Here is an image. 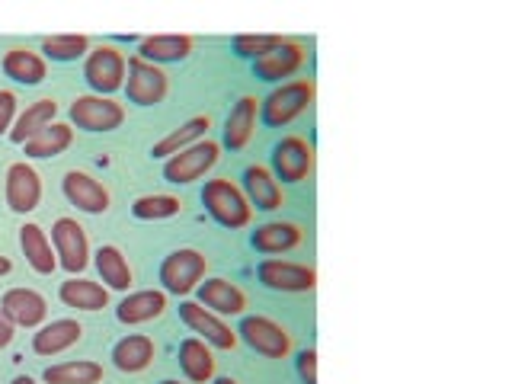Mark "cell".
<instances>
[{
  "label": "cell",
  "mask_w": 512,
  "mask_h": 384,
  "mask_svg": "<svg viewBox=\"0 0 512 384\" xmlns=\"http://www.w3.org/2000/svg\"><path fill=\"white\" fill-rule=\"evenodd\" d=\"M314 170V148L298 135H288L272 151V176L282 183H301Z\"/></svg>",
  "instance_id": "obj_9"
},
{
  "label": "cell",
  "mask_w": 512,
  "mask_h": 384,
  "mask_svg": "<svg viewBox=\"0 0 512 384\" xmlns=\"http://www.w3.org/2000/svg\"><path fill=\"white\" fill-rule=\"evenodd\" d=\"M244 186H247L250 208L256 205L260 212H276V208H282V183L266 167H260V164L247 167L244 170Z\"/></svg>",
  "instance_id": "obj_18"
},
{
  "label": "cell",
  "mask_w": 512,
  "mask_h": 384,
  "mask_svg": "<svg viewBox=\"0 0 512 384\" xmlns=\"http://www.w3.org/2000/svg\"><path fill=\"white\" fill-rule=\"evenodd\" d=\"M180 368H183V375L189 381H196V384H208L215 378V356H212V349H208L205 340H199V336H189V340L180 343Z\"/></svg>",
  "instance_id": "obj_23"
},
{
  "label": "cell",
  "mask_w": 512,
  "mask_h": 384,
  "mask_svg": "<svg viewBox=\"0 0 512 384\" xmlns=\"http://www.w3.org/2000/svg\"><path fill=\"white\" fill-rule=\"evenodd\" d=\"M199 304L212 311V314H218V317H234V314H244L247 295L240 292L234 282L215 276V279L199 282Z\"/></svg>",
  "instance_id": "obj_15"
},
{
  "label": "cell",
  "mask_w": 512,
  "mask_h": 384,
  "mask_svg": "<svg viewBox=\"0 0 512 384\" xmlns=\"http://www.w3.org/2000/svg\"><path fill=\"white\" fill-rule=\"evenodd\" d=\"M13 116H16V93L0 90V135H10Z\"/></svg>",
  "instance_id": "obj_37"
},
{
  "label": "cell",
  "mask_w": 512,
  "mask_h": 384,
  "mask_svg": "<svg viewBox=\"0 0 512 384\" xmlns=\"http://www.w3.org/2000/svg\"><path fill=\"white\" fill-rule=\"evenodd\" d=\"M61 301L64 308H74V311H103L109 304V292L100 282H90V279H68L61 282Z\"/></svg>",
  "instance_id": "obj_26"
},
{
  "label": "cell",
  "mask_w": 512,
  "mask_h": 384,
  "mask_svg": "<svg viewBox=\"0 0 512 384\" xmlns=\"http://www.w3.org/2000/svg\"><path fill=\"white\" fill-rule=\"evenodd\" d=\"M71 122L84 132H116V128L125 122V109L122 103L109 100V96H77L71 103Z\"/></svg>",
  "instance_id": "obj_6"
},
{
  "label": "cell",
  "mask_w": 512,
  "mask_h": 384,
  "mask_svg": "<svg viewBox=\"0 0 512 384\" xmlns=\"http://www.w3.org/2000/svg\"><path fill=\"white\" fill-rule=\"evenodd\" d=\"M180 317H183V324L192 333H199V340H205L208 346H218V349H234L237 346V333L224 324L218 314L202 308L199 301H183L180 304Z\"/></svg>",
  "instance_id": "obj_11"
},
{
  "label": "cell",
  "mask_w": 512,
  "mask_h": 384,
  "mask_svg": "<svg viewBox=\"0 0 512 384\" xmlns=\"http://www.w3.org/2000/svg\"><path fill=\"white\" fill-rule=\"evenodd\" d=\"M202 205L218 224H224V228H231V231L247 228L250 218H253V208H250L247 196L231 180H224V176H221V180H208L205 183Z\"/></svg>",
  "instance_id": "obj_1"
},
{
  "label": "cell",
  "mask_w": 512,
  "mask_h": 384,
  "mask_svg": "<svg viewBox=\"0 0 512 384\" xmlns=\"http://www.w3.org/2000/svg\"><path fill=\"white\" fill-rule=\"evenodd\" d=\"M208 260L199 250H173L164 263H160V282L170 295H189L192 288H199V282L205 279Z\"/></svg>",
  "instance_id": "obj_4"
},
{
  "label": "cell",
  "mask_w": 512,
  "mask_h": 384,
  "mask_svg": "<svg viewBox=\"0 0 512 384\" xmlns=\"http://www.w3.org/2000/svg\"><path fill=\"white\" fill-rule=\"evenodd\" d=\"M256 276L272 292H311L317 285V272L311 266H298L285 260H263L256 266Z\"/></svg>",
  "instance_id": "obj_13"
},
{
  "label": "cell",
  "mask_w": 512,
  "mask_h": 384,
  "mask_svg": "<svg viewBox=\"0 0 512 384\" xmlns=\"http://www.w3.org/2000/svg\"><path fill=\"white\" fill-rule=\"evenodd\" d=\"M301 64H304V48L298 42L282 39L266 58L253 61V71L260 80H282V77H292Z\"/></svg>",
  "instance_id": "obj_17"
},
{
  "label": "cell",
  "mask_w": 512,
  "mask_h": 384,
  "mask_svg": "<svg viewBox=\"0 0 512 384\" xmlns=\"http://www.w3.org/2000/svg\"><path fill=\"white\" fill-rule=\"evenodd\" d=\"M71 141H74V128L64 122H52L23 144V154L26 157H58L71 148Z\"/></svg>",
  "instance_id": "obj_28"
},
{
  "label": "cell",
  "mask_w": 512,
  "mask_h": 384,
  "mask_svg": "<svg viewBox=\"0 0 512 384\" xmlns=\"http://www.w3.org/2000/svg\"><path fill=\"white\" fill-rule=\"evenodd\" d=\"M48 384H100L103 381V365L90 362V359H77V362H61L45 368L42 375Z\"/></svg>",
  "instance_id": "obj_33"
},
{
  "label": "cell",
  "mask_w": 512,
  "mask_h": 384,
  "mask_svg": "<svg viewBox=\"0 0 512 384\" xmlns=\"http://www.w3.org/2000/svg\"><path fill=\"white\" fill-rule=\"evenodd\" d=\"M13 269V263H10V256H4L0 253V276H7V272Z\"/></svg>",
  "instance_id": "obj_40"
},
{
  "label": "cell",
  "mask_w": 512,
  "mask_h": 384,
  "mask_svg": "<svg viewBox=\"0 0 512 384\" xmlns=\"http://www.w3.org/2000/svg\"><path fill=\"white\" fill-rule=\"evenodd\" d=\"M80 336H84V327H80L77 320H52V324H45L32 336V349H36L39 356H58V352L80 343Z\"/></svg>",
  "instance_id": "obj_21"
},
{
  "label": "cell",
  "mask_w": 512,
  "mask_h": 384,
  "mask_svg": "<svg viewBox=\"0 0 512 384\" xmlns=\"http://www.w3.org/2000/svg\"><path fill=\"white\" fill-rule=\"evenodd\" d=\"M237 333L244 336V343L253 352H260L266 359H285L292 352V333L282 324H276L272 317H244Z\"/></svg>",
  "instance_id": "obj_8"
},
{
  "label": "cell",
  "mask_w": 512,
  "mask_h": 384,
  "mask_svg": "<svg viewBox=\"0 0 512 384\" xmlns=\"http://www.w3.org/2000/svg\"><path fill=\"white\" fill-rule=\"evenodd\" d=\"M96 269H100V279L116 288V292H128L132 288V266H128L125 253L112 244H103L96 250Z\"/></svg>",
  "instance_id": "obj_31"
},
{
  "label": "cell",
  "mask_w": 512,
  "mask_h": 384,
  "mask_svg": "<svg viewBox=\"0 0 512 384\" xmlns=\"http://www.w3.org/2000/svg\"><path fill=\"white\" fill-rule=\"evenodd\" d=\"M295 365H298V375L304 384H317V352L314 349H304Z\"/></svg>",
  "instance_id": "obj_38"
},
{
  "label": "cell",
  "mask_w": 512,
  "mask_h": 384,
  "mask_svg": "<svg viewBox=\"0 0 512 384\" xmlns=\"http://www.w3.org/2000/svg\"><path fill=\"white\" fill-rule=\"evenodd\" d=\"M180 212H183V202L176 196H164V192H157V196H141L132 205V215L141 221H160V218H173Z\"/></svg>",
  "instance_id": "obj_34"
},
{
  "label": "cell",
  "mask_w": 512,
  "mask_h": 384,
  "mask_svg": "<svg viewBox=\"0 0 512 384\" xmlns=\"http://www.w3.org/2000/svg\"><path fill=\"white\" fill-rule=\"evenodd\" d=\"M125 68H128V61L119 48L100 45V48H93L84 61V80L96 90V96H109L125 87Z\"/></svg>",
  "instance_id": "obj_5"
},
{
  "label": "cell",
  "mask_w": 512,
  "mask_h": 384,
  "mask_svg": "<svg viewBox=\"0 0 512 384\" xmlns=\"http://www.w3.org/2000/svg\"><path fill=\"white\" fill-rule=\"evenodd\" d=\"M4 74L13 77L16 84H42L48 77V68H45V58L39 52H32V48H10L4 55Z\"/></svg>",
  "instance_id": "obj_27"
},
{
  "label": "cell",
  "mask_w": 512,
  "mask_h": 384,
  "mask_svg": "<svg viewBox=\"0 0 512 384\" xmlns=\"http://www.w3.org/2000/svg\"><path fill=\"white\" fill-rule=\"evenodd\" d=\"M13 333H16V327H13V320L4 314V311H0V349H4V346H10L13 343Z\"/></svg>",
  "instance_id": "obj_39"
},
{
  "label": "cell",
  "mask_w": 512,
  "mask_h": 384,
  "mask_svg": "<svg viewBox=\"0 0 512 384\" xmlns=\"http://www.w3.org/2000/svg\"><path fill=\"white\" fill-rule=\"evenodd\" d=\"M314 103V84L311 80H288V84L276 87L263 100V122L269 128H282L301 112H308Z\"/></svg>",
  "instance_id": "obj_2"
},
{
  "label": "cell",
  "mask_w": 512,
  "mask_h": 384,
  "mask_svg": "<svg viewBox=\"0 0 512 384\" xmlns=\"http://www.w3.org/2000/svg\"><path fill=\"white\" fill-rule=\"evenodd\" d=\"M164 311H167V295L148 288V292H132L128 298H122V304L116 308V317L122 324L132 327V324H148V320L160 317Z\"/></svg>",
  "instance_id": "obj_22"
},
{
  "label": "cell",
  "mask_w": 512,
  "mask_h": 384,
  "mask_svg": "<svg viewBox=\"0 0 512 384\" xmlns=\"http://www.w3.org/2000/svg\"><path fill=\"white\" fill-rule=\"evenodd\" d=\"M0 311L13 320V327H39L48 314V304L32 288H10L0 298Z\"/></svg>",
  "instance_id": "obj_16"
},
{
  "label": "cell",
  "mask_w": 512,
  "mask_h": 384,
  "mask_svg": "<svg viewBox=\"0 0 512 384\" xmlns=\"http://www.w3.org/2000/svg\"><path fill=\"white\" fill-rule=\"evenodd\" d=\"M208 384H237V381H234V378H212Z\"/></svg>",
  "instance_id": "obj_42"
},
{
  "label": "cell",
  "mask_w": 512,
  "mask_h": 384,
  "mask_svg": "<svg viewBox=\"0 0 512 384\" xmlns=\"http://www.w3.org/2000/svg\"><path fill=\"white\" fill-rule=\"evenodd\" d=\"M218 154H221V144L215 141H196L192 148L180 151L167 157L164 164V180L167 183H176V186H186V183H196L202 176L218 164Z\"/></svg>",
  "instance_id": "obj_3"
},
{
  "label": "cell",
  "mask_w": 512,
  "mask_h": 384,
  "mask_svg": "<svg viewBox=\"0 0 512 384\" xmlns=\"http://www.w3.org/2000/svg\"><path fill=\"white\" fill-rule=\"evenodd\" d=\"M250 244L260 253H288L301 244V228L292 221H269L250 234Z\"/></svg>",
  "instance_id": "obj_24"
},
{
  "label": "cell",
  "mask_w": 512,
  "mask_h": 384,
  "mask_svg": "<svg viewBox=\"0 0 512 384\" xmlns=\"http://www.w3.org/2000/svg\"><path fill=\"white\" fill-rule=\"evenodd\" d=\"M64 196H68V202L74 208H80V212H87V215H103L106 208H109V192L106 186L96 180V176L84 173V170H68L64 173Z\"/></svg>",
  "instance_id": "obj_14"
},
{
  "label": "cell",
  "mask_w": 512,
  "mask_h": 384,
  "mask_svg": "<svg viewBox=\"0 0 512 384\" xmlns=\"http://www.w3.org/2000/svg\"><path fill=\"white\" fill-rule=\"evenodd\" d=\"M253 132H256V96H240L228 122H224V144H228L231 151H240V148H247Z\"/></svg>",
  "instance_id": "obj_25"
},
{
  "label": "cell",
  "mask_w": 512,
  "mask_h": 384,
  "mask_svg": "<svg viewBox=\"0 0 512 384\" xmlns=\"http://www.w3.org/2000/svg\"><path fill=\"white\" fill-rule=\"evenodd\" d=\"M192 55V39L189 36H151L144 39L138 48V58L151 61V64H170V61H183Z\"/></svg>",
  "instance_id": "obj_30"
},
{
  "label": "cell",
  "mask_w": 512,
  "mask_h": 384,
  "mask_svg": "<svg viewBox=\"0 0 512 384\" xmlns=\"http://www.w3.org/2000/svg\"><path fill=\"white\" fill-rule=\"evenodd\" d=\"M52 247L58 256V266L68 272H80L90 263V244H87V231L80 228L74 218H58L52 224Z\"/></svg>",
  "instance_id": "obj_10"
},
{
  "label": "cell",
  "mask_w": 512,
  "mask_h": 384,
  "mask_svg": "<svg viewBox=\"0 0 512 384\" xmlns=\"http://www.w3.org/2000/svg\"><path fill=\"white\" fill-rule=\"evenodd\" d=\"M55 116H58V103H55V100H36L32 106H26V112H23L20 119L13 122V128H10V141L26 144L32 135H39L45 125H52Z\"/></svg>",
  "instance_id": "obj_29"
},
{
  "label": "cell",
  "mask_w": 512,
  "mask_h": 384,
  "mask_svg": "<svg viewBox=\"0 0 512 384\" xmlns=\"http://www.w3.org/2000/svg\"><path fill=\"white\" fill-rule=\"evenodd\" d=\"M279 42H282V36H237V39H234V55H237V58H253V61H260V58H266Z\"/></svg>",
  "instance_id": "obj_36"
},
{
  "label": "cell",
  "mask_w": 512,
  "mask_h": 384,
  "mask_svg": "<svg viewBox=\"0 0 512 384\" xmlns=\"http://www.w3.org/2000/svg\"><path fill=\"white\" fill-rule=\"evenodd\" d=\"M4 196H7V205L13 208L16 215H26V212H32V208H39V202H42V180H39V173L26 164V160L7 167Z\"/></svg>",
  "instance_id": "obj_12"
},
{
  "label": "cell",
  "mask_w": 512,
  "mask_h": 384,
  "mask_svg": "<svg viewBox=\"0 0 512 384\" xmlns=\"http://www.w3.org/2000/svg\"><path fill=\"white\" fill-rule=\"evenodd\" d=\"M160 384H180V381H173V378H167V381H160Z\"/></svg>",
  "instance_id": "obj_43"
},
{
  "label": "cell",
  "mask_w": 512,
  "mask_h": 384,
  "mask_svg": "<svg viewBox=\"0 0 512 384\" xmlns=\"http://www.w3.org/2000/svg\"><path fill=\"white\" fill-rule=\"evenodd\" d=\"M208 125H212V122H208V116H196V119L183 122L180 128H173L167 138H160L151 148V154L154 157H173V154L192 148L196 141H202V135L208 132Z\"/></svg>",
  "instance_id": "obj_32"
},
{
  "label": "cell",
  "mask_w": 512,
  "mask_h": 384,
  "mask_svg": "<svg viewBox=\"0 0 512 384\" xmlns=\"http://www.w3.org/2000/svg\"><path fill=\"white\" fill-rule=\"evenodd\" d=\"M42 52L52 61H77L90 55V39L87 36H48L42 42Z\"/></svg>",
  "instance_id": "obj_35"
},
{
  "label": "cell",
  "mask_w": 512,
  "mask_h": 384,
  "mask_svg": "<svg viewBox=\"0 0 512 384\" xmlns=\"http://www.w3.org/2000/svg\"><path fill=\"white\" fill-rule=\"evenodd\" d=\"M10 384H36V381H32L29 375H16V378H13Z\"/></svg>",
  "instance_id": "obj_41"
},
{
  "label": "cell",
  "mask_w": 512,
  "mask_h": 384,
  "mask_svg": "<svg viewBox=\"0 0 512 384\" xmlns=\"http://www.w3.org/2000/svg\"><path fill=\"white\" fill-rule=\"evenodd\" d=\"M20 250L26 256V263L39 272V276H52L58 266V256L52 250V240L39 228V224H23L20 228Z\"/></svg>",
  "instance_id": "obj_20"
},
{
  "label": "cell",
  "mask_w": 512,
  "mask_h": 384,
  "mask_svg": "<svg viewBox=\"0 0 512 384\" xmlns=\"http://www.w3.org/2000/svg\"><path fill=\"white\" fill-rule=\"evenodd\" d=\"M125 96L128 103L135 106H157L167 96V74L157 68V64L144 61V58H128L125 68Z\"/></svg>",
  "instance_id": "obj_7"
},
{
  "label": "cell",
  "mask_w": 512,
  "mask_h": 384,
  "mask_svg": "<svg viewBox=\"0 0 512 384\" xmlns=\"http://www.w3.org/2000/svg\"><path fill=\"white\" fill-rule=\"evenodd\" d=\"M154 352L157 349H154L151 336L132 333V336H125V340H119L116 346H112V365L125 375H138L154 362Z\"/></svg>",
  "instance_id": "obj_19"
}]
</instances>
